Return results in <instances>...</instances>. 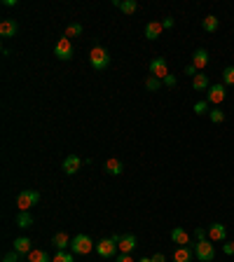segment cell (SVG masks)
<instances>
[{
    "label": "cell",
    "instance_id": "obj_1",
    "mask_svg": "<svg viewBox=\"0 0 234 262\" xmlns=\"http://www.w3.org/2000/svg\"><path fill=\"white\" fill-rule=\"evenodd\" d=\"M89 64H91V68H94V70H105V68L110 66V54H108V49H105V47H101V45L91 47Z\"/></svg>",
    "mask_w": 234,
    "mask_h": 262
},
{
    "label": "cell",
    "instance_id": "obj_2",
    "mask_svg": "<svg viewBox=\"0 0 234 262\" xmlns=\"http://www.w3.org/2000/svg\"><path fill=\"white\" fill-rule=\"evenodd\" d=\"M192 250H195V258L199 262H213L216 260V248H213V241H211V239H204V241L192 244Z\"/></svg>",
    "mask_w": 234,
    "mask_h": 262
},
{
    "label": "cell",
    "instance_id": "obj_3",
    "mask_svg": "<svg viewBox=\"0 0 234 262\" xmlns=\"http://www.w3.org/2000/svg\"><path fill=\"white\" fill-rule=\"evenodd\" d=\"M91 248H96V244L87 234H75L70 241V253H75V255H89Z\"/></svg>",
    "mask_w": 234,
    "mask_h": 262
},
{
    "label": "cell",
    "instance_id": "obj_4",
    "mask_svg": "<svg viewBox=\"0 0 234 262\" xmlns=\"http://www.w3.org/2000/svg\"><path fill=\"white\" fill-rule=\"evenodd\" d=\"M38 201H40V192H35V190H24V192L17 195V206H19V211H28L31 206H35Z\"/></svg>",
    "mask_w": 234,
    "mask_h": 262
},
{
    "label": "cell",
    "instance_id": "obj_5",
    "mask_svg": "<svg viewBox=\"0 0 234 262\" xmlns=\"http://www.w3.org/2000/svg\"><path fill=\"white\" fill-rule=\"evenodd\" d=\"M54 56H56L59 61H70V59H73V45H70V40L66 38V35L56 40V45H54Z\"/></svg>",
    "mask_w": 234,
    "mask_h": 262
},
{
    "label": "cell",
    "instance_id": "obj_6",
    "mask_svg": "<svg viewBox=\"0 0 234 262\" xmlns=\"http://www.w3.org/2000/svg\"><path fill=\"white\" fill-rule=\"evenodd\" d=\"M225 96H227V92H225V84H220V82H218V84H211V87H208L206 101L220 108V103L225 101Z\"/></svg>",
    "mask_w": 234,
    "mask_h": 262
},
{
    "label": "cell",
    "instance_id": "obj_7",
    "mask_svg": "<svg viewBox=\"0 0 234 262\" xmlns=\"http://www.w3.org/2000/svg\"><path fill=\"white\" fill-rule=\"evenodd\" d=\"M208 239H211L213 244H218V241L225 244V241H227V227L222 223H211L208 225Z\"/></svg>",
    "mask_w": 234,
    "mask_h": 262
},
{
    "label": "cell",
    "instance_id": "obj_8",
    "mask_svg": "<svg viewBox=\"0 0 234 262\" xmlns=\"http://www.w3.org/2000/svg\"><path fill=\"white\" fill-rule=\"evenodd\" d=\"M150 75H155V78L164 80L169 75V64H167V59H162V56H157L150 61Z\"/></svg>",
    "mask_w": 234,
    "mask_h": 262
},
{
    "label": "cell",
    "instance_id": "obj_9",
    "mask_svg": "<svg viewBox=\"0 0 234 262\" xmlns=\"http://www.w3.org/2000/svg\"><path fill=\"white\" fill-rule=\"evenodd\" d=\"M96 253H99L101 258H115L117 244L113 241V239H101V241L96 244Z\"/></svg>",
    "mask_w": 234,
    "mask_h": 262
},
{
    "label": "cell",
    "instance_id": "obj_10",
    "mask_svg": "<svg viewBox=\"0 0 234 262\" xmlns=\"http://www.w3.org/2000/svg\"><path fill=\"white\" fill-rule=\"evenodd\" d=\"M61 169H64V173H68V176H75V173L82 169V159H80L78 155H68V157L64 159V164H61Z\"/></svg>",
    "mask_w": 234,
    "mask_h": 262
},
{
    "label": "cell",
    "instance_id": "obj_11",
    "mask_svg": "<svg viewBox=\"0 0 234 262\" xmlns=\"http://www.w3.org/2000/svg\"><path fill=\"white\" fill-rule=\"evenodd\" d=\"M17 33H19V24L14 19H2L0 21V35L2 38H14Z\"/></svg>",
    "mask_w": 234,
    "mask_h": 262
},
{
    "label": "cell",
    "instance_id": "obj_12",
    "mask_svg": "<svg viewBox=\"0 0 234 262\" xmlns=\"http://www.w3.org/2000/svg\"><path fill=\"white\" fill-rule=\"evenodd\" d=\"M12 250H17L19 255H28V253L33 250V241H31L28 236H17V239H14Z\"/></svg>",
    "mask_w": 234,
    "mask_h": 262
},
{
    "label": "cell",
    "instance_id": "obj_13",
    "mask_svg": "<svg viewBox=\"0 0 234 262\" xmlns=\"http://www.w3.org/2000/svg\"><path fill=\"white\" fill-rule=\"evenodd\" d=\"M103 171L108 173V176H119V173L124 171V164H122L117 157H110V159H105Z\"/></svg>",
    "mask_w": 234,
    "mask_h": 262
},
{
    "label": "cell",
    "instance_id": "obj_14",
    "mask_svg": "<svg viewBox=\"0 0 234 262\" xmlns=\"http://www.w3.org/2000/svg\"><path fill=\"white\" fill-rule=\"evenodd\" d=\"M192 258H195L192 246H178V250L173 253V262H192Z\"/></svg>",
    "mask_w": 234,
    "mask_h": 262
},
{
    "label": "cell",
    "instance_id": "obj_15",
    "mask_svg": "<svg viewBox=\"0 0 234 262\" xmlns=\"http://www.w3.org/2000/svg\"><path fill=\"white\" fill-rule=\"evenodd\" d=\"M192 66H195L199 73L206 68L208 66V52L206 49H195V54H192Z\"/></svg>",
    "mask_w": 234,
    "mask_h": 262
},
{
    "label": "cell",
    "instance_id": "obj_16",
    "mask_svg": "<svg viewBox=\"0 0 234 262\" xmlns=\"http://www.w3.org/2000/svg\"><path fill=\"white\" fill-rule=\"evenodd\" d=\"M70 241H73V239H70V236L66 234V232H56V234L52 236V246L56 250H66V248H70Z\"/></svg>",
    "mask_w": 234,
    "mask_h": 262
},
{
    "label": "cell",
    "instance_id": "obj_17",
    "mask_svg": "<svg viewBox=\"0 0 234 262\" xmlns=\"http://www.w3.org/2000/svg\"><path fill=\"white\" fill-rule=\"evenodd\" d=\"M162 31H164L162 21H148V24H145V38H148V40H157L159 35H162Z\"/></svg>",
    "mask_w": 234,
    "mask_h": 262
},
{
    "label": "cell",
    "instance_id": "obj_18",
    "mask_svg": "<svg viewBox=\"0 0 234 262\" xmlns=\"http://www.w3.org/2000/svg\"><path fill=\"white\" fill-rule=\"evenodd\" d=\"M208 87H211L208 75H204V73H197L195 78H192V89H195V92H208Z\"/></svg>",
    "mask_w": 234,
    "mask_h": 262
},
{
    "label": "cell",
    "instance_id": "obj_19",
    "mask_svg": "<svg viewBox=\"0 0 234 262\" xmlns=\"http://www.w3.org/2000/svg\"><path fill=\"white\" fill-rule=\"evenodd\" d=\"M136 246H138V244H136V236L134 234H122V241L117 244V248L122 250V253H131Z\"/></svg>",
    "mask_w": 234,
    "mask_h": 262
},
{
    "label": "cell",
    "instance_id": "obj_20",
    "mask_svg": "<svg viewBox=\"0 0 234 262\" xmlns=\"http://www.w3.org/2000/svg\"><path fill=\"white\" fill-rule=\"evenodd\" d=\"M171 239H173V244H178V246H187V244H190V234H187L183 227L171 229Z\"/></svg>",
    "mask_w": 234,
    "mask_h": 262
},
{
    "label": "cell",
    "instance_id": "obj_21",
    "mask_svg": "<svg viewBox=\"0 0 234 262\" xmlns=\"http://www.w3.org/2000/svg\"><path fill=\"white\" fill-rule=\"evenodd\" d=\"M218 26H220V19H218V16H213V14H208V16L201 19V28H204L206 33H216Z\"/></svg>",
    "mask_w": 234,
    "mask_h": 262
},
{
    "label": "cell",
    "instance_id": "obj_22",
    "mask_svg": "<svg viewBox=\"0 0 234 262\" xmlns=\"http://www.w3.org/2000/svg\"><path fill=\"white\" fill-rule=\"evenodd\" d=\"M26 258H28V262H52L50 253H47V250H42V248H33Z\"/></svg>",
    "mask_w": 234,
    "mask_h": 262
},
{
    "label": "cell",
    "instance_id": "obj_23",
    "mask_svg": "<svg viewBox=\"0 0 234 262\" xmlns=\"http://www.w3.org/2000/svg\"><path fill=\"white\" fill-rule=\"evenodd\" d=\"M14 225H17V227H21V229H28V227L33 225V215H31L28 211H19V215H17Z\"/></svg>",
    "mask_w": 234,
    "mask_h": 262
},
{
    "label": "cell",
    "instance_id": "obj_24",
    "mask_svg": "<svg viewBox=\"0 0 234 262\" xmlns=\"http://www.w3.org/2000/svg\"><path fill=\"white\" fill-rule=\"evenodd\" d=\"M145 89H148V92H159V89H162V80L155 78V75H148V78H145Z\"/></svg>",
    "mask_w": 234,
    "mask_h": 262
},
{
    "label": "cell",
    "instance_id": "obj_25",
    "mask_svg": "<svg viewBox=\"0 0 234 262\" xmlns=\"http://www.w3.org/2000/svg\"><path fill=\"white\" fill-rule=\"evenodd\" d=\"M82 31H84V28H82V24H68V26H66V38L70 40V38H78V35H82Z\"/></svg>",
    "mask_w": 234,
    "mask_h": 262
},
{
    "label": "cell",
    "instance_id": "obj_26",
    "mask_svg": "<svg viewBox=\"0 0 234 262\" xmlns=\"http://www.w3.org/2000/svg\"><path fill=\"white\" fill-rule=\"evenodd\" d=\"M119 10L124 14H134L138 10V2L136 0H119Z\"/></svg>",
    "mask_w": 234,
    "mask_h": 262
},
{
    "label": "cell",
    "instance_id": "obj_27",
    "mask_svg": "<svg viewBox=\"0 0 234 262\" xmlns=\"http://www.w3.org/2000/svg\"><path fill=\"white\" fill-rule=\"evenodd\" d=\"M222 84L225 87H234V66H227L222 70Z\"/></svg>",
    "mask_w": 234,
    "mask_h": 262
},
{
    "label": "cell",
    "instance_id": "obj_28",
    "mask_svg": "<svg viewBox=\"0 0 234 262\" xmlns=\"http://www.w3.org/2000/svg\"><path fill=\"white\" fill-rule=\"evenodd\" d=\"M52 262H75V260H73V253H68V250H59V253L52 258Z\"/></svg>",
    "mask_w": 234,
    "mask_h": 262
},
{
    "label": "cell",
    "instance_id": "obj_29",
    "mask_svg": "<svg viewBox=\"0 0 234 262\" xmlns=\"http://www.w3.org/2000/svg\"><path fill=\"white\" fill-rule=\"evenodd\" d=\"M208 117H211V122H213V124H220L222 119H225V113H222L220 108H213V110L208 113Z\"/></svg>",
    "mask_w": 234,
    "mask_h": 262
},
{
    "label": "cell",
    "instance_id": "obj_30",
    "mask_svg": "<svg viewBox=\"0 0 234 262\" xmlns=\"http://www.w3.org/2000/svg\"><path fill=\"white\" fill-rule=\"evenodd\" d=\"M195 113H197V115H206V113H211V110H208V101H197V103H195Z\"/></svg>",
    "mask_w": 234,
    "mask_h": 262
},
{
    "label": "cell",
    "instance_id": "obj_31",
    "mask_svg": "<svg viewBox=\"0 0 234 262\" xmlns=\"http://www.w3.org/2000/svg\"><path fill=\"white\" fill-rule=\"evenodd\" d=\"M19 258H21V255H19L17 250H10V253L2 258V262H19Z\"/></svg>",
    "mask_w": 234,
    "mask_h": 262
},
{
    "label": "cell",
    "instance_id": "obj_32",
    "mask_svg": "<svg viewBox=\"0 0 234 262\" xmlns=\"http://www.w3.org/2000/svg\"><path fill=\"white\" fill-rule=\"evenodd\" d=\"M222 253L225 255H234V241H225L222 244Z\"/></svg>",
    "mask_w": 234,
    "mask_h": 262
},
{
    "label": "cell",
    "instance_id": "obj_33",
    "mask_svg": "<svg viewBox=\"0 0 234 262\" xmlns=\"http://www.w3.org/2000/svg\"><path fill=\"white\" fill-rule=\"evenodd\" d=\"M195 236H197V241H204V239H208V229H201V227H197V229H195Z\"/></svg>",
    "mask_w": 234,
    "mask_h": 262
},
{
    "label": "cell",
    "instance_id": "obj_34",
    "mask_svg": "<svg viewBox=\"0 0 234 262\" xmlns=\"http://www.w3.org/2000/svg\"><path fill=\"white\" fill-rule=\"evenodd\" d=\"M162 82H164V84H167V87H171V89H173V87H176V84H178V80H176V75H167V78L162 80Z\"/></svg>",
    "mask_w": 234,
    "mask_h": 262
},
{
    "label": "cell",
    "instance_id": "obj_35",
    "mask_svg": "<svg viewBox=\"0 0 234 262\" xmlns=\"http://www.w3.org/2000/svg\"><path fill=\"white\" fill-rule=\"evenodd\" d=\"M115 262H134V258H131V253H119L115 258Z\"/></svg>",
    "mask_w": 234,
    "mask_h": 262
},
{
    "label": "cell",
    "instance_id": "obj_36",
    "mask_svg": "<svg viewBox=\"0 0 234 262\" xmlns=\"http://www.w3.org/2000/svg\"><path fill=\"white\" fill-rule=\"evenodd\" d=\"M173 24H176V21H173L171 16H167V19L162 21V26H164V31H169V28H173Z\"/></svg>",
    "mask_w": 234,
    "mask_h": 262
},
{
    "label": "cell",
    "instance_id": "obj_37",
    "mask_svg": "<svg viewBox=\"0 0 234 262\" xmlns=\"http://www.w3.org/2000/svg\"><path fill=\"white\" fill-rule=\"evenodd\" d=\"M197 73H199V70H197V68H195L192 64H190V66H185V75H192V78H195Z\"/></svg>",
    "mask_w": 234,
    "mask_h": 262
},
{
    "label": "cell",
    "instance_id": "obj_38",
    "mask_svg": "<svg viewBox=\"0 0 234 262\" xmlns=\"http://www.w3.org/2000/svg\"><path fill=\"white\" fill-rule=\"evenodd\" d=\"M152 262H167V255L164 253H155L152 255Z\"/></svg>",
    "mask_w": 234,
    "mask_h": 262
},
{
    "label": "cell",
    "instance_id": "obj_39",
    "mask_svg": "<svg viewBox=\"0 0 234 262\" xmlns=\"http://www.w3.org/2000/svg\"><path fill=\"white\" fill-rule=\"evenodd\" d=\"M2 5H5V7H17V5H19V0H5Z\"/></svg>",
    "mask_w": 234,
    "mask_h": 262
},
{
    "label": "cell",
    "instance_id": "obj_40",
    "mask_svg": "<svg viewBox=\"0 0 234 262\" xmlns=\"http://www.w3.org/2000/svg\"><path fill=\"white\" fill-rule=\"evenodd\" d=\"M138 262H152V258H141Z\"/></svg>",
    "mask_w": 234,
    "mask_h": 262
}]
</instances>
